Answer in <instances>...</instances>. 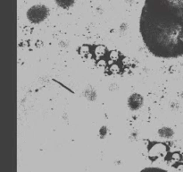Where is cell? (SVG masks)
<instances>
[{"label":"cell","mask_w":183,"mask_h":172,"mask_svg":"<svg viewBox=\"0 0 183 172\" xmlns=\"http://www.w3.org/2000/svg\"><path fill=\"white\" fill-rule=\"evenodd\" d=\"M182 98H183V93H182Z\"/></svg>","instance_id":"cell-7"},{"label":"cell","mask_w":183,"mask_h":172,"mask_svg":"<svg viewBox=\"0 0 183 172\" xmlns=\"http://www.w3.org/2000/svg\"><path fill=\"white\" fill-rule=\"evenodd\" d=\"M140 172H168V171L160 168H145Z\"/></svg>","instance_id":"cell-6"},{"label":"cell","mask_w":183,"mask_h":172,"mask_svg":"<svg viewBox=\"0 0 183 172\" xmlns=\"http://www.w3.org/2000/svg\"><path fill=\"white\" fill-rule=\"evenodd\" d=\"M49 10L47 6L37 5L31 6L27 12V18L32 23H39L43 22L48 16Z\"/></svg>","instance_id":"cell-2"},{"label":"cell","mask_w":183,"mask_h":172,"mask_svg":"<svg viewBox=\"0 0 183 172\" xmlns=\"http://www.w3.org/2000/svg\"><path fill=\"white\" fill-rule=\"evenodd\" d=\"M74 2L75 0H55V3L57 4V6L64 9H68L73 6Z\"/></svg>","instance_id":"cell-4"},{"label":"cell","mask_w":183,"mask_h":172,"mask_svg":"<svg viewBox=\"0 0 183 172\" xmlns=\"http://www.w3.org/2000/svg\"><path fill=\"white\" fill-rule=\"evenodd\" d=\"M159 135L161 137H164V138H171L173 135V131L172 128L169 127H163L159 130Z\"/></svg>","instance_id":"cell-5"},{"label":"cell","mask_w":183,"mask_h":172,"mask_svg":"<svg viewBox=\"0 0 183 172\" xmlns=\"http://www.w3.org/2000/svg\"><path fill=\"white\" fill-rule=\"evenodd\" d=\"M139 32L154 56L164 59L183 56V0H146Z\"/></svg>","instance_id":"cell-1"},{"label":"cell","mask_w":183,"mask_h":172,"mask_svg":"<svg viewBox=\"0 0 183 172\" xmlns=\"http://www.w3.org/2000/svg\"><path fill=\"white\" fill-rule=\"evenodd\" d=\"M143 105V97L139 93H132L128 99V106L131 110H138Z\"/></svg>","instance_id":"cell-3"}]
</instances>
